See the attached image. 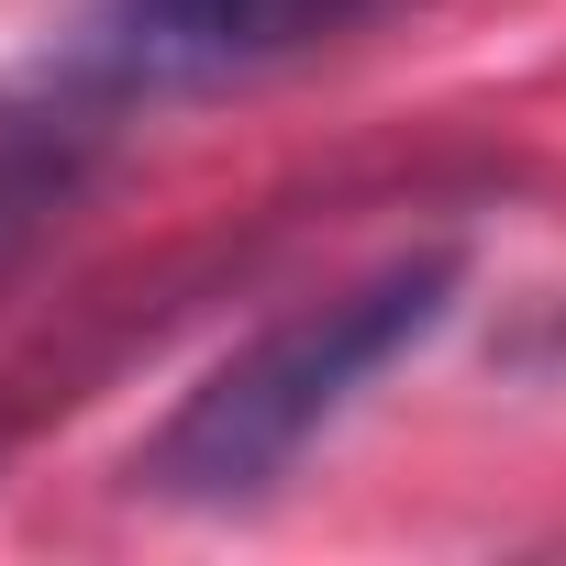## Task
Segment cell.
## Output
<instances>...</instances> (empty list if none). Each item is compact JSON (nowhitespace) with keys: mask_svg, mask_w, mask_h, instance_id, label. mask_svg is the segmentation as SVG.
<instances>
[{"mask_svg":"<svg viewBox=\"0 0 566 566\" xmlns=\"http://www.w3.org/2000/svg\"><path fill=\"white\" fill-rule=\"evenodd\" d=\"M467 290V255L422 244V255H389L345 290L301 301L255 323L200 389H178V411L134 444V489L156 511H255L277 478L301 467V444L323 422L356 411L367 378H389L411 345H433V323L455 312Z\"/></svg>","mask_w":566,"mask_h":566,"instance_id":"obj_1","label":"cell"},{"mask_svg":"<svg viewBox=\"0 0 566 566\" xmlns=\"http://www.w3.org/2000/svg\"><path fill=\"white\" fill-rule=\"evenodd\" d=\"M389 0H101L78 23V67L134 112V101H211L301 67L345 34H367Z\"/></svg>","mask_w":566,"mask_h":566,"instance_id":"obj_2","label":"cell"},{"mask_svg":"<svg viewBox=\"0 0 566 566\" xmlns=\"http://www.w3.org/2000/svg\"><path fill=\"white\" fill-rule=\"evenodd\" d=\"M112 134H123V101L78 56H45L23 78H0V290L67 233V211L90 200Z\"/></svg>","mask_w":566,"mask_h":566,"instance_id":"obj_3","label":"cell"}]
</instances>
